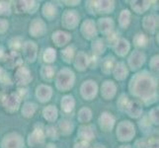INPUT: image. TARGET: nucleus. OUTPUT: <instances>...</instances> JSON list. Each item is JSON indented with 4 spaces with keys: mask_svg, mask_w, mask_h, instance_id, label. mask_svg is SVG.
I'll use <instances>...</instances> for the list:
<instances>
[{
    "mask_svg": "<svg viewBox=\"0 0 159 148\" xmlns=\"http://www.w3.org/2000/svg\"><path fill=\"white\" fill-rule=\"evenodd\" d=\"M74 82V74L72 71L68 69H63L58 73L57 85V87L62 91H66L70 89L73 86Z\"/></svg>",
    "mask_w": 159,
    "mask_h": 148,
    "instance_id": "f257e3e1",
    "label": "nucleus"
},
{
    "mask_svg": "<svg viewBox=\"0 0 159 148\" xmlns=\"http://www.w3.org/2000/svg\"><path fill=\"white\" fill-rule=\"evenodd\" d=\"M2 100V105L5 107V109L9 112H14L17 111L19 104H20V97L17 94H10L3 96Z\"/></svg>",
    "mask_w": 159,
    "mask_h": 148,
    "instance_id": "f03ea898",
    "label": "nucleus"
},
{
    "mask_svg": "<svg viewBox=\"0 0 159 148\" xmlns=\"http://www.w3.org/2000/svg\"><path fill=\"white\" fill-rule=\"evenodd\" d=\"M76 11H65L63 14L62 25L66 29H75L79 22V16L75 13Z\"/></svg>",
    "mask_w": 159,
    "mask_h": 148,
    "instance_id": "7ed1b4c3",
    "label": "nucleus"
},
{
    "mask_svg": "<svg viewBox=\"0 0 159 148\" xmlns=\"http://www.w3.org/2000/svg\"><path fill=\"white\" fill-rule=\"evenodd\" d=\"M82 96L85 98V100H91L93 97L96 96L97 93V85L93 81H86L82 85L81 88Z\"/></svg>",
    "mask_w": 159,
    "mask_h": 148,
    "instance_id": "20e7f679",
    "label": "nucleus"
},
{
    "mask_svg": "<svg viewBox=\"0 0 159 148\" xmlns=\"http://www.w3.org/2000/svg\"><path fill=\"white\" fill-rule=\"evenodd\" d=\"M46 32V25L41 19H35L30 24V34L33 37H41Z\"/></svg>",
    "mask_w": 159,
    "mask_h": 148,
    "instance_id": "39448f33",
    "label": "nucleus"
},
{
    "mask_svg": "<svg viewBox=\"0 0 159 148\" xmlns=\"http://www.w3.org/2000/svg\"><path fill=\"white\" fill-rule=\"evenodd\" d=\"M15 79L17 81V84L27 85L32 80V76L28 69L25 67H21L17 70V72H16Z\"/></svg>",
    "mask_w": 159,
    "mask_h": 148,
    "instance_id": "423d86ee",
    "label": "nucleus"
},
{
    "mask_svg": "<svg viewBox=\"0 0 159 148\" xmlns=\"http://www.w3.org/2000/svg\"><path fill=\"white\" fill-rule=\"evenodd\" d=\"M82 34L84 35L85 38L87 39H92V38H95L97 35V31L95 28V24L93 23V21L86 20L83 25H82Z\"/></svg>",
    "mask_w": 159,
    "mask_h": 148,
    "instance_id": "0eeeda50",
    "label": "nucleus"
},
{
    "mask_svg": "<svg viewBox=\"0 0 159 148\" xmlns=\"http://www.w3.org/2000/svg\"><path fill=\"white\" fill-rule=\"evenodd\" d=\"M99 123H100L101 128H103L105 131H109V130H111L114 127L115 119H114V117L111 116V114L103 113L102 116L100 117Z\"/></svg>",
    "mask_w": 159,
    "mask_h": 148,
    "instance_id": "6e6552de",
    "label": "nucleus"
},
{
    "mask_svg": "<svg viewBox=\"0 0 159 148\" xmlns=\"http://www.w3.org/2000/svg\"><path fill=\"white\" fill-rule=\"evenodd\" d=\"M43 140H45V133L41 128H35V130L29 135V144L31 146L41 144Z\"/></svg>",
    "mask_w": 159,
    "mask_h": 148,
    "instance_id": "1a4fd4ad",
    "label": "nucleus"
},
{
    "mask_svg": "<svg viewBox=\"0 0 159 148\" xmlns=\"http://www.w3.org/2000/svg\"><path fill=\"white\" fill-rule=\"evenodd\" d=\"M92 3L95 11H98V13H110L114 9L113 1H96Z\"/></svg>",
    "mask_w": 159,
    "mask_h": 148,
    "instance_id": "9d476101",
    "label": "nucleus"
},
{
    "mask_svg": "<svg viewBox=\"0 0 159 148\" xmlns=\"http://www.w3.org/2000/svg\"><path fill=\"white\" fill-rule=\"evenodd\" d=\"M144 54L141 53V52H138V51L134 52L133 54H131V56L129 57V65L131 66V69L133 70H135L139 68L142 64L144 62Z\"/></svg>",
    "mask_w": 159,
    "mask_h": 148,
    "instance_id": "9b49d317",
    "label": "nucleus"
},
{
    "mask_svg": "<svg viewBox=\"0 0 159 148\" xmlns=\"http://www.w3.org/2000/svg\"><path fill=\"white\" fill-rule=\"evenodd\" d=\"M5 59H6V64H8L10 68H14L22 63V57L18 52H12L9 54H6Z\"/></svg>",
    "mask_w": 159,
    "mask_h": 148,
    "instance_id": "f8f14e48",
    "label": "nucleus"
},
{
    "mask_svg": "<svg viewBox=\"0 0 159 148\" xmlns=\"http://www.w3.org/2000/svg\"><path fill=\"white\" fill-rule=\"evenodd\" d=\"M10 135H11V138H12V139H10L9 135L5 136L4 141L2 143V148H18V147L14 146V144L15 145L24 144V142H22L21 137L19 135H17V134H10Z\"/></svg>",
    "mask_w": 159,
    "mask_h": 148,
    "instance_id": "ddd939ff",
    "label": "nucleus"
},
{
    "mask_svg": "<svg viewBox=\"0 0 159 148\" xmlns=\"http://www.w3.org/2000/svg\"><path fill=\"white\" fill-rule=\"evenodd\" d=\"M125 111H127V113L129 114V117L139 118L141 114L142 110L136 102H129L127 104V106H125Z\"/></svg>",
    "mask_w": 159,
    "mask_h": 148,
    "instance_id": "4468645a",
    "label": "nucleus"
},
{
    "mask_svg": "<svg viewBox=\"0 0 159 148\" xmlns=\"http://www.w3.org/2000/svg\"><path fill=\"white\" fill-rule=\"evenodd\" d=\"M115 51L116 53L120 56H124L128 53V51L129 49V43L127 40L125 39H120L118 42L115 43Z\"/></svg>",
    "mask_w": 159,
    "mask_h": 148,
    "instance_id": "2eb2a0df",
    "label": "nucleus"
},
{
    "mask_svg": "<svg viewBox=\"0 0 159 148\" xmlns=\"http://www.w3.org/2000/svg\"><path fill=\"white\" fill-rule=\"evenodd\" d=\"M71 39V37L63 32H56L52 34V41L56 42V45L57 47H62L66 45V43Z\"/></svg>",
    "mask_w": 159,
    "mask_h": 148,
    "instance_id": "dca6fc26",
    "label": "nucleus"
},
{
    "mask_svg": "<svg viewBox=\"0 0 159 148\" xmlns=\"http://www.w3.org/2000/svg\"><path fill=\"white\" fill-rule=\"evenodd\" d=\"M52 96V89L48 86H40L37 88V97L41 102H47Z\"/></svg>",
    "mask_w": 159,
    "mask_h": 148,
    "instance_id": "f3484780",
    "label": "nucleus"
},
{
    "mask_svg": "<svg viewBox=\"0 0 159 148\" xmlns=\"http://www.w3.org/2000/svg\"><path fill=\"white\" fill-rule=\"evenodd\" d=\"M36 45L35 43L33 42H27L25 45H24V54H25V57L27 60H29V56H30V53H31V59H32V62L35 61V58H36Z\"/></svg>",
    "mask_w": 159,
    "mask_h": 148,
    "instance_id": "a211bd4d",
    "label": "nucleus"
},
{
    "mask_svg": "<svg viewBox=\"0 0 159 148\" xmlns=\"http://www.w3.org/2000/svg\"><path fill=\"white\" fill-rule=\"evenodd\" d=\"M113 27H114V23L112 19H109V18H104V19H100L99 20V28L100 31L105 35H109L112 33L113 30Z\"/></svg>",
    "mask_w": 159,
    "mask_h": 148,
    "instance_id": "6ab92c4d",
    "label": "nucleus"
},
{
    "mask_svg": "<svg viewBox=\"0 0 159 148\" xmlns=\"http://www.w3.org/2000/svg\"><path fill=\"white\" fill-rule=\"evenodd\" d=\"M114 74H115V78L118 80L125 79L128 76V69L125 67V65L123 62L118 63L116 66H115Z\"/></svg>",
    "mask_w": 159,
    "mask_h": 148,
    "instance_id": "aec40b11",
    "label": "nucleus"
},
{
    "mask_svg": "<svg viewBox=\"0 0 159 148\" xmlns=\"http://www.w3.org/2000/svg\"><path fill=\"white\" fill-rule=\"evenodd\" d=\"M89 63V59L87 58V56L83 52H80L77 54L75 59V67L78 70H84L86 69L87 64Z\"/></svg>",
    "mask_w": 159,
    "mask_h": 148,
    "instance_id": "412c9836",
    "label": "nucleus"
},
{
    "mask_svg": "<svg viewBox=\"0 0 159 148\" xmlns=\"http://www.w3.org/2000/svg\"><path fill=\"white\" fill-rule=\"evenodd\" d=\"M78 135L81 137L80 139L84 141L91 140L95 136L94 131H93V128L91 127H82L78 131Z\"/></svg>",
    "mask_w": 159,
    "mask_h": 148,
    "instance_id": "4be33fe9",
    "label": "nucleus"
},
{
    "mask_svg": "<svg viewBox=\"0 0 159 148\" xmlns=\"http://www.w3.org/2000/svg\"><path fill=\"white\" fill-rule=\"evenodd\" d=\"M74 108V100L72 96H65L61 100V109L65 113H70Z\"/></svg>",
    "mask_w": 159,
    "mask_h": 148,
    "instance_id": "5701e85b",
    "label": "nucleus"
},
{
    "mask_svg": "<svg viewBox=\"0 0 159 148\" xmlns=\"http://www.w3.org/2000/svg\"><path fill=\"white\" fill-rule=\"evenodd\" d=\"M115 90H116V87H115L113 82L112 81H106L105 83L103 84V87H102V95L104 96V98H106V100H109L110 99L109 93L111 92V94L114 96Z\"/></svg>",
    "mask_w": 159,
    "mask_h": 148,
    "instance_id": "b1692460",
    "label": "nucleus"
},
{
    "mask_svg": "<svg viewBox=\"0 0 159 148\" xmlns=\"http://www.w3.org/2000/svg\"><path fill=\"white\" fill-rule=\"evenodd\" d=\"M43 117L46 119L52 122L57 118V111L53 106H48L43 110Z\"/></svg>",
    "mask_w": 159,
    "mask_h": 148,
    "instance_id": "393cba45",
    "label": "nucleus"
},
{
    "mask_svg": "<svg viewBox=\"0 0 159 148\" xmlns=\"http://www.w3.org/2000/svg\"><path fill=\"white\" fill-rule=\"evenodd\" d=\"M59 128L61 130V133L64 135H67L72 132L73 129V124L71 123L69 120L66 119H61L59 122Z\"/></svg>",
    "mask_w": 159,
    "mask_h": 148,
    "instance_id": "a878e982",
    "label": "nucleus"
},
{
    "mask_svg": "<svg viewBox=\"0 0 159 148\" xmlns=\"http://www.w3.org/2000/svg\"><path fill=\"white\" fill-rule=\"evenodd\" d=\"M43 14L45 17L52 19V17L57 15V9L52 3H46L45 6L43 8Z\"/></svg>",
    "mask_w": 159,
    "mask_h": 148,
    "instance_id": "bb28decb",
    "label": "nucleus"
},
{
    "mask_svg": "<svg viewBox=\"0 0 159 148\" xmlns=\"http://www.w3.org/2000/svg\"><path fill=\"white\" fill-rule=\"evenodd\" d=\"M106 46L102 40H97L92 43V51L96 56H100L104 52H105Z\"/></svg>",
    "mask_w": 159,
    "mask_h": 148,
    "instance_id": "cd10ccee",
    "label": "nucleus"
},
{
    "mask_svg": "<svg viewBox=\"0 0 159 148\" xmlns=\"http://www.w3.org/2000/svg\"><path fill=\"white\" fill-rule=\"evenodd\" d=\"M143 26L145 30L152 33L155 30V27H156V19L153 17V16H147V17L143 19Z\"/></svg>",
    "mask_w": 159,
    "mask_h": 148,
    "instance_id": "c85d7f7f",
    "label": "nucleus"
},
{
    "mask_svg": "<svg viewBox=\"0 0 159 148\" xmlns=\"http://www.w3.org/2000/svg\"><path fill=\"white\" fill-rule=\"evenodd\" d=\"M36 105L35 104H32V103H27L24 105L23 110H22V114H24L25 117L27 118H30L32 117L34 113L36 112Z\"/></svg>",
    "mask_w": 159,
    "mask_h": 148,
    "instance_id": "c756f323",
    "label": "nucleus"
},
{
    "mask_svg": "<svg viewBox=\"0 0 159 148\" xmlns=\"http://www.w3.org/2000/svg\"><path fill=\"white\" fill-rule=\"evenodd\" d=\"M56 57H57V52L54 51L53 48L50 47V48H47L45 51V53H43V60H45L46 62H53L54 60H56Z\"/></svg>",
    "mask_w": 159,
    "mask_h": 148,
    "instance_id": "7c9ffc66",
    "label": "nucleus"
},
{
    "mask_svg": "<svg viewBox=\"0 0 159 148\" xmlns=\"http://www.w3.org/2000/svg\"><path fill=\"white\" fill-rule=\"evenodd\" d=\"M129 19H130V14L128 10H123L122 14L120 16V25L125 29L129 24Z\"/></svg>",
    "mask_w": 159,
    "mask_h": 148,
    "instance_id": "2f4dec72",
    "label": "nucleus"
},
{
    "mask_svg": "<svg viewBox=\"0 0 159 148\" xmlns=\"http://www.w3.org/2000/svg\"><path fill=\"white\" fill-rule=\"evenodd\" d=\"M54 73H56V71L52 66H43L42 69V75L45 80H52L54 77Z\"/></svg>",
    "mask_w": 159,
    "mask_h": 148,
    "instance_id": "473e14b6",
    "label": "nucleus"
},
{
    "mask_svg": "<svg viewBox=\"0 0 159 148\" xmlns=\"http://www.w3.org/2000/svg\"><path fill=\"white\" fill-rule=\"evenodd\" d=\"M147 37L143 34H138L134 39V43L135 47H143L146 46L147 43Z\"/></svg>",
    "mask_w": 159,
    "mask_h": 148,
    "instance_id": "72a5a7b5",
    "label": "nucleus"
},
{
    "mask_svg": "<svg viewBox=\"0 0 159 148\" xmlns=\"http://www.w3.org/2000/svg\"><path fill=\"white\" fill-rule=\"evenodd\" d=\"M113 67H114V58L112 56H108L103 61L102 70L105 73H110V72H111V70L113 69Z\"/></svg>",
    "mask_w": 159,
    "mask_h": 148,
    "instance_id": "f704fd0d",
    "label": "nucleus"
},
{
    "mask_svg": "<svg viewBox=\"0 0 159 148\" xmlns=\"http://www.w3.org/2000/svg\"><path fill=\"white\" fill-rule=\"evenodd\" d=\"M73 54H74V49L72 47H68L64 49V51L61 52V57L63 58V60L65 62L69 63L71 60H72L73 57Z\"/></svg>",
    "mask_w": 159,
    "mask_h": 148,
    "instance_id": "c9c22d12",
    "label": "nucleus"
},
{
    "mask_svg": "<svg viewBox=\"0 0 159 148\" xmlns=\"http://www.w3.org/2000/svg\"><path fill=\"white\" fill-rule=\"evenodd\" d=\"M90 119H91V112H90V110H88V109L81 110L80 113H79V116H78V119L80 120V122L81 123L88 122Z\"/></svg>",
    "mask_w": 159,
    "mask_h": 148,
    "instance_id": "e433bc0d",
    "label": "nucleus"
},
{
    "mask_svg": "<svg viewBox=\"0 0 159 148\" xmlns=\"http://www.w3.org/2000/svg\"><path fill=\"white\" fill-rule=\"evenodd\" d=\"M22 41L21 38H14L10 41V47L13 49V52H17V49L22 47Z\"/></svg>",
    "mask_w": 159,
    "mask_h": 148,
    "instance_id": "4c0bfd02",
    "label": "nucleus"
},
{
    "mask_svg": "<svg viewBox=\"0 0 159 148\" xmlns=\"http://www.w3.org/2000/svg\"><path fill=\"white\" fill-rule=\"evenodd\" d=\"M10 11L11 9L9 2H0V15H9Z\"/></svg>",
    "mask_w": 159,
    "mask_h": 148,
    "instance_id": "58836bf2",
    "label": "nucleus"
},
{
    "mask_svg": "<svg viewBox=\"0 0 159 148\" xmlns=\"http://www.w3.org/2000/svg\"><path fill=\"white\" fill-rule=\"evenodd\" d=\"M47 135L48 137H51L52 139H57V128L54 127H50L47 128Z\"/></svg>",
    "mask_w": 159,
    "mask_h": 148,
    "instance_id": "ea45409f",
    "label": "nucleus"
},
{
    "mask_svg": "<svg viewBox=\"0 0 159 148\" xmlns=\"http://www.w3.org/2000/svg\"><path fill=\"white\" fill-rule=\"evenodd\" d=\"M128 103H129L128 97H125V95L120 96V100H119V106H120V109L125 110V106H127V104H128Z\"/></svg>",
    "mask_w": 159,
    "mask_h": 148,
    "instance_id": "a19ab883",
    "label": "nucleus"
},
{
    "mask_svg": "<svg viewBox=\"0 0 159 148\" xmlns=\"http://www.w3.org/2000/svg\"><path fill=\"white\" fill-rule=\"evenodd\" d=\"M0 82L3 84H7V82H9L8 75L5 73V71L1 68H0Z\"/></svg>",
    "mask_w": 159,
    "mask_h": 148,
    "instance_id": "79ce46f5",
    "label": "nucleus"
},
{
    "mask_svg": "<svg viewBox=\"0 0 159 148\" xmlns=\"http://www.w3.org/2000/svg\"><path fill=\"white\" fill-rule=\"evenodd\" d=\"M157 114H158V109L152 110V112L150 114V119H151V122L153 123H155V124H158V116H156Z\"/></svg>",
    "mask_w": 159,
    "mask_h": 148,
    "instance_id": "37998d69",
    "label": "nucleus"
},
{
    "mask_svg": "<svg viewBox=\"0 0 159 148\" xmlns=\"http://www.w3.org/2000/svg\"><path fill=\"white\" fill-rule=\"evenodd\" d=\"M108 42L110 43H112L113 46H115V43H116L118 42V36L117 34H115V33H111V34L108 35Z\"/></svg>",
    "mask_w": 159,
    "mask_h": 148,
    "instance_id": "c03bdc74",
    "label": "nucleus"
},
{
    "mask_svg": "<svg viewBox=\"0 0 159 148\" xmlns=\"http://www.w3.org/2000/svg\"><path fill=\"white\" fill-rule=\"evenodd\" d=\"M8 29V22L3 19H0V33H4Z\"/></svg>",
    "mask_w": 159,
    "mask_h": 148,
    "instance_id": "a18cd8bd",
    "label": "nucleus"
},
{
    "mask_svg": "<svg viewBox=\"0 0 159 148\" xmlns=\"http://www.w3.org/2000/svg\"><path fill=\"white\" fill-rule=\"evenodd\" d=\"M89 146H90V145L88 144V142L82 141V142H80V143L76 144V145H75V148H90Z\"/></svg>",
    "mask_w": 159,
    "mask_h": 148,
    "instance_id": "49530a36",
    "label": "nucleus"
},
{
    "mask_svg": "<svg viewBox=\"0 0 159 148\" xmlns=\"http://www.w3.org/2000/svg\"><path fill=\"white\" fill-rule=\"evenodd\" d=\"M120 148H130L129 145H124V146H120Z\"/></svg>",
    "mask_w": 159,
    "mask_h": 148,
    "instance_id": "de8ad7c7",
    "label": "nucleus"
},
{
    "mask_svg": "<svg viewBox=\"0 0 159 148\" xmlns=\"http://www.w3.org/2000/svg\"><path fill=\"white\" fill-rule=\"evenodd\" d=\"M95 148H104L103 146H101V145H96V147Z\"/></svg>",
    "mask_w": 159,
    "mask_h": 148,
    "instance_id": "09e8293b",
    "label": "nucleus"
}]
</instances>
